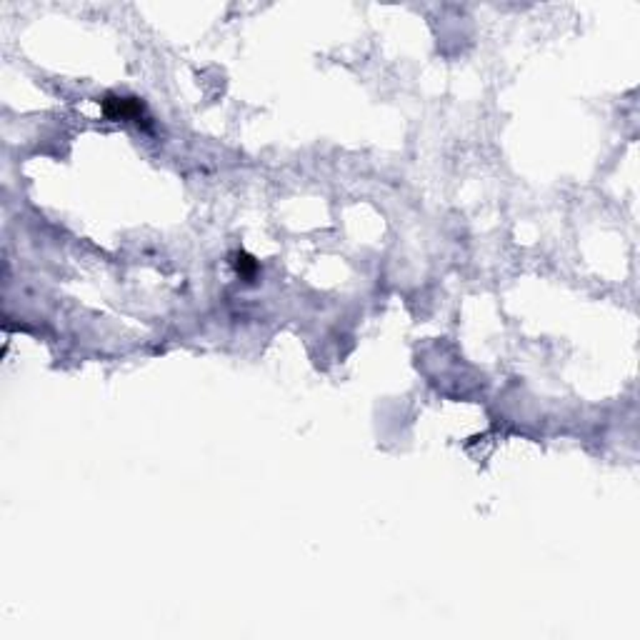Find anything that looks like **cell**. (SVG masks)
<instances>
[{
  "label": "cell",
  "mask_w": 640,
  "mask_h": 640,
  "mask_svg": "<svg viewBox=\"0 0 640 640\" xmlns=\"http://www.w3.org/2000/svg\"><path fill=\"white\" fill-rule=\"evenodd\" d=\"M235 268H238V273L240 276H245V278H253L255 276V270H258V263L253 260L251 255H245V253H240L238 255V260H235Z\"/></svg>",
  "instance_id": "7a4b0ae2"
},
{
  "label": "cell",
  "mask_w": 640,
  "mask_h": 640,
  "mask_svg": "<svg viewBox=\"0 0 640 640\" xmlns=\"http://www.w3.org/2000/svg\"><path fill=\"white\" fill-rule=\"evenodd\" d=\"M103 110L113 120H140L143 118V103L138 98H120V95H106Z\"/></svg>",
  "instance_id": "6da1fadb"
}]
</instances>
